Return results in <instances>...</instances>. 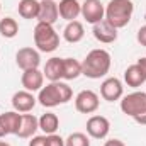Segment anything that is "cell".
Listing matches in <instances>:
<instances>
[{"instance_id": "obj_11", "label": "cell", "mask_w": 146, "mask_h": 146, "mask_svg": "<svg viewBox=\"0 0 146 146\" xmlns=\"http://www.w3.org/2000/svg\"><path fill=\"white\" fill-rule=\"evenodd\" d=\"M122 83H121V80L119 78H115V76H110L107 80H104L102 82V85H100V95H102V99L104 100H107V102H115V100H119L121 97H122Z\"/></svg>"}, {"instance_id": "obj_17", "label": "cell", "mask_w": 146, "mask_h": 146, "mask_svg": "<svg viewBox=\"0 0 146 146\" xmlns=\"http://www.w3.org/2000/svg\"><path fill=\"white\" fill-rule=\"evenodd\" d=\"M58 10H60L61 19L72 22L82 14V3L78 0H61L58 3Z\"/></svg>"}, {"instance_id": "obj_28", "label": "cell", "mask_w": 146, "mask_h": 146, "mask_svg": "<svg viewBox=\"0 0 146 146\" xmlns=\"http://www.w3.org/2000/svg\"><path fill=\"white\" fill-rule=\"evenodd\" d=\"M29 146H46V136H34L29 141Z\"/></svg>"}, {"instance_id": "obj_13", "label": "cell", "mask_w": 146, "mask_h": 146, "mask_svg": "<svg viewBox=\"0 0 146 146\" xmlns=\"http://www.w3.org/2000/svg\"><path fill=\"white\" fill-rule=\"evenodd\" d=\"M21 83H22L24 90H27V92H39L42 88V83H44V73L39 72L37 68L26 70L22 73Z\"/></svg>"}, {"instance_id": "obj_26", "label": "cell", "mask_w": 146, "mask_h": 146, "mask_svg": "<svg viewBox=\"0 0 146 146\" xmlns=\"http://www.w3.org/2000/svg\"><path fill=\"white\" fill-rule=\"evenodd\" d=\"M46 146H65V139L58 134H48L46 136Z\"/></svg>"}, {"instance_id": "obj_27", "label": "cell", "mask_w": 146, "mask_h": 146, "mask_svg": "<svg viewBox=\"0 0 146 146\" xmlns=\"http://www.w3.org/2000/svg\"><path fill=\"white\" fill-rule=\"evenodd\" d=\"M136 37H138V42L146 48V26H143V27L138 29V36Z\"/></svg>"}, {"instance_id": "obj_12", "label": "cell", "mask_w": 146, "mask_h": 146, "mask_svg": "<svg viewBox=\"0 0 146 146\" xmlns=\"http://www.w3.org/2000/svg\"><path fill=\"white\" fill-rule=\"evenodd\" d=\"M39 14H37V21L44 22V24H54L60 17V10H58V3L54 0H41L39 2Z\"/></svg>"}, {"instance_id": "obj_4", "label": "cell", "mask_w": 146, "mask_h": 146, "mask_svg": "<svg viewBox=\"0 0 146 146\" xmlns=\"http://www.w3.org/2000/svg\"><path fill=\"white\" fill-rule=\"evenodd\" d=\"M121 110L138 124L146 126V92H133L121 100Z\"/></svg>"}, {"instance_id": "obj_25", "label": "cell", "mask_w": 146, "mask_h": 146, "mask_svg": "<svg viewBox=\"0 0 146 146\" xmlns=\"http://www.w3.org/2000/svg\"><path fill=\"white\" fill-rule=\"evenodd\" d=\"M65 146H90L87 134L83 133H73L65 139Z\"/></svg>"}, {"instance_id": "obj_24", "label": "cell", "mask_w": 146, "mask_h": 146, "mask_svg": "<svg viewBox=\"0 0 146 146\" xmlns=\"http://www.w3.org/2000/svg\"><path fill=\"white\" fill-rule=\"evenodd\" d=\"M17 33H19V24L15 19H12V17L0 19V34L3 37L12 39V37L17 36Z\"/></svg>"}, {"instance_id": "obj_1", "label": "cell", "mask_w": 146, "mask_h": 146, "mask_svg": "<svg viewBox=\"0 0 146 146\" xmlns=\"http://www.w3.org/2000/svg\"><path fill=\"white\" fill-rule=\"evenodd\" d=\"M110 63H112L110 54L106 49H92L82 63V75L92 80L102 78L109 73Z\"/></svg>"}, {"instance_id": "obj_23", "label": "cell", "mask_w": 146, "mask_h": 146, "mask_svg": "<svg viewBox=\"0 0 146 146\" xmlns=\"http://www.w3.org/2000/svg\"><path fill=\"white\" fill-rule=\"evenodd\" d=\"M82 75V63L75 58H63V78L75 80Z\"/></svg>"}, {"instance_id": "obj_15", "label": "cell", "mask_w": 146, "mask_h": 146, "mask_svg": "<svg viewBox=\"0 0 146 146\" xmlns=\"http://www.w3.org/2000/svg\"><path fill=\"white\" fill-rule=\"evenodd\" d=\"M36 100L37 99L33 95V92L19 90L12 97V106H14V110H17V112H29V110L34 109Z\"/></svg>"}, {"instance_id": "obj_10", "label": "cell", "mask_w": 146, "mask_h": 146, "mask_svg": "<svg viewBox=\"0 0 146 146\" xmlns=\"http://www.w3.org/2000/svg\"><path fill=\"white\" fill-rule=\"evenodd\" d=\"M21 117L22 114H19L17 110L0 114V138L7 134H17L19 126H21Z\"/></svg>"}, {"instance_id": "obj_7", "label": "cell", "mask_w": 146, "mask_h": 146, "mask_svg": "<svg viewBox=\"0 0 146 146\" xmlns=\"http://www.w3.org/2000/svg\"><path fill=\"white\" fill-rule=\"evenodd\" d=\"M99 95L94 90H82L76 97H75V107L82 114H92L99 109Z\"/></svg>"}, {"instance_id": "obj_31", "label": "cell", "mask_w": 146, "mask_h": 146, "mask_svg": "<svg viewBox=\"0 0 146 146\" xmlns=\"http://www.w3.org/2000/svg\"><path fill=\"white\" fill-rule=\"evenodd\" d=\"M0 146H10L7 141H0Z\"/></svg>"}, {"instance_id": "obj_21", "label": "cell", "mask_w": 146, "mask_h": 146, "mask_svg": "<svg viewBox=\"0 0 146 146\" xmlns=\"http://www.w3.org/2000/svg\"><path fill=\"white\" fill-rule=\"evenodd\" d=\"M60 127V119L53 112H46L39 117V129H42L46 134H56Z\"/></svg>"}, {"instance_id": "obj_16", "label": "cell", "mask_w": 146, "mask_h": 146, "mask_svg": "<svg viewBox=\"0 0 146 146\" xmlns=\"http://www.w3.org/2000/svg\"><path fill=\"white\" fill-rule=\"evenodd\" d=\"M37 129H39V119H37L36 115H33V114H22L17 136L24 138V139L26 138H33Z\"/></svg>"}, {"instance_id": "obj_19", "label": "cell", "mask_w": 146, "mask_h": 146, "mask_svg": "<svg viewBox=\"0 0 146 146\" xmlns=\"http://www.w3.org/2000/svg\"><path fill=\"white\" fill-rule=\"evenodd\" d=\"M85 36V29H83V24L78 22V21H72L66 24L65 31H63V37L68 41V42H80Z\"/></svg>"}, {"instance_id": "obj_14", "label": "cell", "mask_w": 146, "mask_h": 146, "mask_svg": "<svg viewBox=\"0 0 146 146\" xmlns=\"http://www.w3.org/2000/svg\"><path fill=\"white\" fill-rule=\"evenodd\" d=\"M94 37L99 41V42H104V44H110L117 39V29L114 26H110L109 22L104 19L97 24H94Z\"/></svg>"}, {"instance_id": "obj_2", "label": "cell", "mask_w": 146, "mask_h": 146, "mask_svg": "<svg viewBox=\"0 0 146 146\" xmlns=\"http://www.w3.org/2000/svg\"><path fill=\"white\" fill-rule=\"evenodd\" d=\"M72 97L73 92L70 88V85H66L63 82H51L49 85H46L39 90L37 100L42 107H56L60 104L70 102Z\"/></svg>"}, {"instance_id": "obj_29", "label": "cell", "mask_w": 146, "mask_h": 146, "mask_svg": "<svg viewBox=\"0 0 146 146\" xmlns=\"http://www.w3.org/2000/svg\"><path fill=\"white\" fill-rule=\"evenodd\" d=\"M136 65L139 66V70H141V73H143V76H145V80H146V56L145 58H139Z\"/></svg>"}, {"instance_id": "obj_22", "label": "cell", "mask_w": 146, "mask_h": 146, "mask_svg": "<svg viewBox=\"0 0 146 146\" xmlns=\"http://www.w3.org/2000/svg\"><path fill=\"white\" fill-rule=\"evenodd\" d=\"M39 2L37 0H21L19 2V15L22 19H37V14H39Z\"/></svg>"}, {"instance_id": "obj_6", "label": "cell", "mask_w": 146, "mask_h": 146, "mask_svg": "<svg viewBox=\"0 0 146 146\" xmlns=\"http://www.w3.org/2000/svg\"><path fill=\"white\" fill-rule=\"evenodd\" d=\"M82 15L88 24H97L106 19V7L100 0H85L82 3Z\"/></svg>"}, {"instance_id": "obj_30", "label": "cell", "mask_w": 146, "mask_h": 146, "mask_svg": "<svg viewBox=\"0 0 146 146\" xmlns=\"http://www.w3.org/2000/svg\"><path fill=\"white\" fill-rule=\"evenodd\" d=\"M104 146H126V145H124L121 139H109V141H107Z\"/></svg>"}, {"instance_id": "obj_9", "label": "cell", "mask_w": 146, "mask_h": 146, "mask_svg": "<svg viewBox=\"0 0 146 146\" xmlns=\"http://www.w3.org/2000/svg\"><path fill=\"white\" fill-rule=\"evenodd\" d=\"M110 131V122L104 115H92L87 121V133L95 139H104Z\"/></svg>"}, {"instance_id": "obj_3", "label": "cell", "mask_w": 146, "mask_h": 146, "mask_svg": "<svg viewBox=\"0 0 146 146\" xmlns=\"http://www.w3.org/2000/svg\"><path fill=\"white\" fill-rule=\"evenodd\" d=\"M134 5L131 0H110L106 7V21L115 29L126 27L133 17Z\"/></svg>"}, {"instance_id": "obj_5", "label": "cell", "mask_w": 146, "mask_h": 146, "mask_svg": "<svg viewBox=\"0 0 146 146\" xmlns=\"http://www.w3.org/2000/svg\"><path fill=\"white\" fill-rule=\"evenodd\" d=\"M34 44L42 53H53L60 46V36L51 24L37 22L34 27Z\"/></svg>"}, {"instance_id": "obj_8", "label": "cell", "mask_w": 146, "mask_h": 146, "mask_svg": "<svg viewBox=\"0 0 146 146\" xmlns=\"http://www.w3.org/2000/svg\"><path fill=\"white\" fill-rule=\"evenodd\" d=\"M15 63L21 70H33L37 68L41 63V56L34 48H21L15 54Z\"/></svg>"}, {"instance_id": "obj_20", "label": "cell", "mask_w": 146, "mask_h": 146, "mask_svg": "<svg viewBox=\"0 0 146 146\" xmlns=\"http://www.w3.org/2000/svg\"><path fill=\"white\" fill-rule=\"evenodd\" d=\"M124 82L127 83V87L138 88V87H141L145 83L146 80H145V76H143V73H141V70H139V66L138 65H131L124 72Z\"/></svg>"}, {"instance_id": "obj_32", "label": "cell", "mask_w": 146, "mask_h": 146, "mask_svg": "<svg viewBox=\"0 0 146 146\" xmlns=\"http://www.w3.org/2000/svg\"><path fill=\"white\" fill-rule=\"evenodd\" d=\"M0 12H2V3H0Z\"/></svg>"}, {"instance_id": "obj_18", "label": "cell", "mask_w": 146, "mask_h": 146, "mask_svg": "<svg viewBox=\"0 0 146 146\" xmlns=\"http://www.w3.org/2000/svg\"><path fill=\"white\" fill-rule=\"evenodd\" d=\"M42 73H44V76L49 82H60L63 78V58H51V60H48Z\"/></svg>"}]
</instances>
